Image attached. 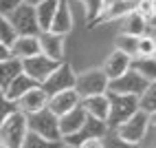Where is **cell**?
<instances>
[{"label": "cell", "mask_w": 156, "mask_h": 148, "mask_svg": "<svg viewBox=\"0 0 156 148\" xmlns=\"http://www.w3.org/2000/svg\"><path fill=\"white\" fill-rule=\"evenodd\" d=\"M152 122H154V115H147V113H143V111H136L132 117H128L123 124H119L112 133L117 135L119 139L128 142V144L141 146V142L145 139V135H147V128H150Z\"/></svg>", "instance_id": "obj_1"}, {"label": "cell", "mask_w": 156, "mask_h": 148, "mask_svg": "<svg viewBox=\"0 0 156 148\" xmlns=\"http://www.w3.org/2000/svg\"><path fill=\"white\" fill-rule=\"evenodd\" d=\"M27 131L33 133V135H37V137H42V139L55 142V144L62 142L57 117H55L48 108L37 111V113H33V115H27Z\"/></svg>", "instance_id": "obj_2"}, {"label": "cell", "mask_w": 156, "mask_h": 148, "mask_svg": "<svg viewBox=\"0 0 156 148\" xmlns=\"http://www.w3.org/2000/svg\"><path fill=\"white\" fill-rule=\"evenodd\" d=\"M73 91L79 95V100L92 97V95H106L108 93V78L103 75L101 69H88L84 73H77Z\"/></svg>", "instance_id": "obj_3"}, {"label": "cell", "mask_w": 156, "mask_h": 148, "mask_svg": "<svg viewBox=\"0 0 156 148\" xmlns=\"http://www.w3.org/2000/svg\"><path fill=\"white\" fill-rule=\"evenodd\" d=\"M27 117L22 113H11L0 124V146L2 148H20L27 135Z\"/></svg>", "instance_id": "obj_4"}, {"label": "cell", "mask_w": 156, "mask_h": 148, "mask_svg": "<svg viewBox=\"0 0 156 148\" xmlns=\"http://www.w3.org/2000/svg\"><path fill=\"white\" fill-rule=\"evenodd\" d=\"M108 102H110V111H108V131H114L119 124H123L128 117H132L139 111L136 97L132 95H112L108 93Z\"/></svg>", "instance_id": "obj_5"}, {"label": "cell", "mask_w": 156, "mask_h": 148, "mask_svg": "<svg viewBox=\"0 0 156 148\" xmlns=\"http://www.w3.org/2000/svg\"><path fill=\"white\" fill-rule=\"evenodd\" d=\"M75 78H77L75 69L68 62H59L57 69L40 84V89L46 95H55V93H62V91H73L75 89Z\"/></svg>", "instance_id": "obj_6"}, {"label": "cell", "mask_w": 156, "mask_h": 148, "mask_svg": "<svg viewBox=\"0 0 156 148\" xmlns=\"http://www.w3.org/2000/svg\"><path fill=\"white\" fill-rule=\"evenodd\" d=\"M150 86V82H145L139 73H134L132 69H128L123 75H119L117 80L108 82V93L112 95H132V97H139V95Z\"/></svg>", "instance_id": "obj_7"}, {"label": "cell", "mask_w": 156, "mask_h": 148, "mask_svg": "<svg viewBox=\"0 0 156 148\" xmlns=\"http://www.w3.org/2000/svg\"><path fill=\"white\" fill-rule=\"evenodd\" d=\"M9 22H11L16 36H37L40 33L35 11H33V7H29V5H20L16 11L9 16Z\"/></svg>", "instance_id": "obj_8"}, {"label": "cell", "mask_w": 156, "mask_h": 148, "mask_svg": "<svg viewBox=\"0 0 156 148\" xmlns=\"http://www.w3.org/2000/svg\"><path fill=\"white\" fill-rule=\"evenodd\" d=\"M20 64H22V73H24V75H29L31 80L37 82V84H42V82L51 75V73L57 69L59 62H53V60H48L46 55L37 53V55H33V58L20 62Z\"/></svg>", "instance_id": "obj_9"}, {"label": "cell", "mask_w": 156, "mask_h": 148, "mask_svg": "<svg viewBox=\"0 0 156 148\" xmlns=\"http://www.w3.org/2000/svg\"><path fill=\"white\" fill-rule=\"evenodd\" d=\"M37 42H40V53L46 55L53 62H64V53H66V38L44 31V33H37Z\"/></svg>", "instance_id": "obj_10"}, {"label": "cell", "mask_w": 156, "mask_h": 148, "mask_svg": "<svg viewBox=\"0 0 156 148\" xmlns=\"http://www.w3.org/2000/svg\"><path fill=\"white\" fill-rule=\"evenodd\" d=\"M46 102H48V95L40 89V86H35V89L27 91L22 97L16 102V111L22 113L24 117H27V115H33L37 111H44L46 108Z\"/></svg>", "instance_id": "obj_11"}, {"label": "cell", "mask_w": 156, "mask_h": 148, "mask_svg": "<svg viewBox=\"0 0 156 148\" xmlns=\"http://www.w3.org/2000/svg\"><path fill=\"white\" fill-rule=\"evenodd\" d=\"M136 7V0H117V2L108 5L101 11V16L95 20L92 25H108V22H117V20H123L126 16H130Z\"/></svg>", "instance_id": "obj_12"}, {"label": "cell", "mask_w": 156, "mask_h": 148, "mask_svg": "<svg viewBox=\"0 0 156 148\" xmlns=\"http://www.w3.org/2000/svg\"><path fill=\"white\" fill-rule=\"evenodd\" d=\"M75 106H79V95L75 91H62L55 95H48V102H46V108L55 117H62L64 113L73 111Z\"/></svg>", "instance_id": "obj_13"}, {"label": "cell", "mask_w": 156, "mask_h": 148, "mask_svg": "<svg viewBox=\"0 0 156 148\" xmlns=\"http://www.w3.org/2000/svg\"><path fill=\"white\" fill-rule=\"evenodd\" d=\"M73 29V9L68 0H57V9H55V16H53V22H51V33H57V36H68Z\"/></svg>", "instance_id": "obj_14"}, {"label": "cell", "mask_w": 156, "mask_h": 148, "mask_svg": "<svg viewBox=\"0 0 156 148\" xmlns=\"http://www.w3.org/2000/svg\"><path fill=\"white\" fill-rule=\"evenodd\" d=\"M79 106L84 108L86 117L99 120V122H108V111H110L108 93H106V95H92V97L79 100Z\"/></svg>", "instance_id": "obj_15"}, {"label": "cell", "mask_w": 156, "mask_h": 148, "mask_svg": "<svg viewBox=\"0 0 156 148\" xmlns=\"http://www.w3.org/2000/svg\"><path fill=\"white\" fill-rule=\"evenodd\" d=\"M86 122V113L81 106H75L73 111L64 113L62 117H57V124H59V135H62V139L64 137H70V135H75L81 131V126H84Z\"/></svg>", "instance_id": "obj_16"}, {"label": "cell", "mask_w": 156, "mask_h": 148, "mask_svg": "<svg viewBox=\"0 0 156 148\" xmlns=\"http://www.w3.org/2000/svg\"><path fill=\"white\" fill-rule=\"evenodd\" d=\"M9 49H11V58L24 62L40 53V42H37V36H18Z\"/></svg>", "instance_id": "obj_17"}, {"label": "cell", "mask_w": 156, "mask_h": 148, "mask_svg": "<svg viewBox=\"0 0 156 148\" xmlns=\"http://www.w3.org/2000/svg\"><path fill=\"white\" fill-rule=\"evenodd\" d=\"M130 58L128 55H123V53H119V51H112V53L103 60V64L99 66L101 71H103V75L108 78V82L110 80H117L119 75H123L128 69H130Z\"/></svg>", "instance_id": "obj_18"}, {"label": "cell", "mask_w": 156, "mask_h": 148, "mask_svg": "<svg viewBox=\"0 0 156 148\" xmlns=\"http://www.w3.org/2000/svg\"><path fill=\"white\" fill-rule=\"evenodd\" d=\"M35 86H40L37 82H33L29 75H24V73H18V75H16V78H13L11 82H9L5 89H2V95H5V97H7L9 102H13V104H16V102H18L20 97H22V95H24L27 91L35 89Z\"/></svg>", "instance_id": "obj_19"}, {"label": "cell", "mask_w": 156, "mask_h": 148, "mask_svg": "<svg viewBox=\"0 0 156 148\" xmlns=\"http://www.w3.org/2000/svg\"><path fill=\"white\" fill-rule=\"evenodd\" d=\"M55 9H57V0H42L40 5L33 7L37 27H40V33H44V31L51 29V22H53V16H55Z\"/></svg>", "instance_id": "obj_20"}, {"label": "cell", "mask_w": 156, "mask_h": 148, "mask_svg": "<svg viewBox=\"0 0 156 148\" xmlns=\"http://www.w3.org/2000/svg\"><path fill=\"white\" fill-rule=\"evenodd\" d=\"M121 33H128V36H134V38L147 36V25H145V20L136 11H132L130 16H126L121 20Z\"/></svg>", "instance_id": "obj_21"}, {"label": "cell", "mask_w": 156, "mask_h": 148, "mask_svg": "<svg viewBox=\"0 0 156 148\" xmlns=\"http://www.w3.org/2000/svg\"><path fill=\"white\" fill-rule=\"evenodd\" d=\"M130 69H132L134 73H139V75H141L145 82H150V84L156 82V60L134 58V60L130 62Z\"/></svg>", "instance_id": "obj_22"}, {"label": "cell", "mask_w": 156, "mask_h": 148, "mask_svg": "<svg viewBox=\"0 0 156 148\" xmlns=\"http://www.w3.org/2000/svg\"><path fill=\"white\" fill-rule=\"evenodd\" d=\"M18 73H22V64H20V60L11 58V60L0 62V91H2L7 84L18 75Z\"/></svg>", "instance_id": "obj_23"}, {"label": "cell", "mask_w": 156, "mask_h": 148, "mask_svg": "<svg viewBox=\"0 0 156 148\" xmlns=\"http://www.w3.org/2000/svg\"><path fill=\"white\" fill-rule=\"evenodd\" d=\"M136 42H139V38H134V36L117 33V38H114V51H119V53L128 55L132 60V58H136Z\"/></svg>", "instance_id": "obj_24"}, {"label": "cell", "mask_w": 156, "mask_h": 148, "mask_svg": "<svg viewBox=\"0 0 156 148\" xmlns=\"http://www.w3.org/2000/svg\"><path fill=\"white\" fill-rule=\"evenodd\" d=\"M136 104H139V111L147 113V115H154L156 113V82L150 84V86L139 95Z\"/></svg>", "instance_id": "obj_25"}, {"label": "cell", "mask_w": 156, "mask_h": 148, "mask_svg": "<svg viewBox=\"0 0 156 148\" xmlns=\"http://www.w3.org/2000/svg\"><path fill=\"white\" fill-rule=\"evenodd\" d=\"M136 58H145V60H154L156 58V38L154 36H141L139 38V42H136Z\"/></svg>", "instance_id": "obj_26"}, {"label": "cell", "mask_w": 156, "mask_h": 148, "mask_svg": "<svg viewBox=\"0 0 156 148\" xmlns=\"http://www.w3.org/2000/svg\"><path fill=\"white\" fill-rule=\"evenodd\" d=\"M62 144V142H59ZM59 144L55 142H48V139H42V137H37L33 133H27L24 135V142L20 148H59Z\"/></svg>", "instance_id": "obj_27"}, {"label": "cell", "mask_w": 156, "mask_h": 148, "mask_svg": "<svg viewBox=\"0 0 156 148\" xmlns=\"http://www.w3.org/2000/svg\"><path fill=\"white\" fill-rule=\"evenodd\" d=\"M16 38H18V36H16L11 22H9V18L0 16V42H2V44H7V47H11Z\"/></svg>", "instance_id": "obj_28"}, {"label": "cell", "mask_w": 156, "mask_h": 148, "mask_svg": "<svg viewBox=\"0 0 156 148\" xmlns=\"http://www.w3.org/2000/svg\"><path fill=\"white\" fill-rule=\"evenodd\" d=\"M81 5H84V11H86V18L90 20V25L103 11V0H81Z\"/></svg>", "instance_id": "obj_29"}, {"label": "cell", "mask_w": 156, "mask_h": 148, "mask_svg": "<svg viewBox=\"0 0 156 148\" xmlns=\"http://www.w3.org/2000/svg\"><path fill=\"white\" fill-rule=\"evenodd\" d=\"M103 148H141V146H134V144L123 142V139H119V137L110 131L106 137H103Z\"/></svg>", "instance_id": "obj_30"}, {"label": "cell", "mask_w": 156, "mask_h": 148, "mask_svg": "<svg viewBox=\"0 0 156 148\" xmlns=\"http://www.w3.org/2000/svg\"><path fill=\"white\" fill-rule=\"evenodd\" d=\"M11 113H16V104L9 102L5 95H2V91H0V124H2Z\"/></svg>", "instance_id": "obj_31"}, {"label": "cell", "mask_w": 156, "mask_h": 148, "mask_svg": "<svg viewBox=\"0 0 156 148\" xmlns=\"http://www.w3.org/2000/svg\"><path fill=\"white\" fill-rule=\"evenodd\" d=\"M20 5H22V0H0V16L9 18Z\"/></svg>", "instance_id": "obj_32"}, {"label": "cell", "mask_w": 156, "mask_h": 148, "mask_svg": "<svg viewBox=\"0 0 156 148\" xmlns=\"http://www.w3.org/2000/svg\"><path fill=\"white\" fill-rule=\"evenodd\" d=\"M77 148H103V137H92V139H84Z\"/></svg>", "instance_id": "obj_33"}, {"label": "cell", "mask_w": 156, "mask_h": 148, "mask_svg": "<svg viewBox=\"0 0 156 148\" xmlns=\"http://www.w3.org/2000/svg\"><path fill=\"white\" fill-rule=\"evenodd\" d=\"M5 60H11V49L0 42V62H5Z\"/></svg>", "instance_id": "obj_34"}, {"label": "cell", "mask_w": 156, "mask_h": 148, "mask_svg": "<svg viewBox=\"0 0 156 148\" xmlns=\"http://www.w3.org/2000/svg\"><path fill=\"white\" fill-rule=\"evenodd\" d=\"M40 2H42V0H22V5H29V7H35Z\"/></svg>", "instance_id": "obj_35"}, {"label": "cell", "mask_w": 156, "mask_h": 148, "mask_svg": "<svg viewBox=\"0 0 156 148\" xmlns=\"http://www.w3.org/2000/svg\"><path fill=\"white\" fill-rule=\"evenodd\" d=\"M112 2H117V0H103V9H106L108 5H112Z\"/></svg>", "instance_id": "obj_36"}, {"label": "cell", "mask_w": 156, "mask_h": 148, "mask_svg": "<svg viewBox=\"0 0 156 148\" xmlns=\"http://www.w3.org/2000/svg\"><path fill=\"white\" fill-rule=\"evenodd\" d=\"M59 148H73V146H66V144H59Z\"/></svg>", "instance_id": "obj_37"}, {"label": "cell", "mask_w": 156, "mask_h": 148, "mask_svg": "<svg viewBox=\"0 0 156 148\" xmlns=\"http://www.w3.org/2000/svg\"><path fill=\"white\" fill-rule=\"evenodd\" d=\"M0 148H2V146H0Z\"/></svg>", "instance_id": "obj_38"}]
</instances>
